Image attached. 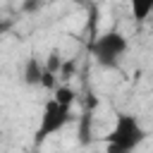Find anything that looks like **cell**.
<instances>
[{
  "label": "cell",
  "mask_w": 153,
  "mask_h": 153,
  "mask_svg": "<svg viewBox=\"0 0 153 153\" xmlns=\"http://www.w3.org/2000/svg\"><path fill=\"white\" fill-rule=\"evenodd\" d=\"M148 131L141 127L139 117L131 112H120L110 134L105 136V148L108 153H129L134 148H139L146 141Z\"/></svg>",
  "instance_id": "6da1fadb"
},
{
  "label": "cell",
  "mask_w": 153,
  "mask_h": 153,
  "mask_svg": "<svg viewBox=\"0 0 153 153\" xmlns=\"http://www.w3.org/2000/svg\"><path fill=\"white\" fill-rule=\"evenodd\" d=\"M127 48H129V41H127V36H124L122 31H117V29H108V31L98 33V36L91 41V45H88L93 60H96L100 67H105V69L120 67L122 57L127 55Z\"/></svg>",
  "instance_id": "7a4b0ae2"
},
{
  "label": "cell",
  "mask_w": 153,
  "mask_h": 153,
  "mask_svg": "<svg viewBox=\"0 0 153 153\" xmlns=\"http://www.w3.org/2000/svg\"><path fill=\"white\" fill-rule=\"evenodd\" d=\"M72 120V103H65L60 98H50L45 105H43V112H41V122L36 127V134H33V143L41 146L48 136L62 131L67 127V122Z\"/></svg>",
  "instance_id": "3957f363"
},
{
  "label": "cell",
  "mask_w": 153,
  "mask_h": 153,
  "mask_svg": "<svg viewBox=\"0 0 153 153\" xmlns=\"http://www.w3.org/2000/svg\"><path fill=\"white\" fill-rule=\"evenodd\" d=\"M45 79V62H41L36 55H29L22 67V81L26 86H43Z\"/></svg>",
  "instance_id": "277c9868"
},
{
  "label": "cell",
  "mask_w": 153,
  "mask_h": 153,
  "mask_svg": "<svg viewBox=\"0 0 153 153\" xmlns=\"http://www.w3.org/2000/svg\"><path fill=\"white\" fill-rule=\"evenodd\" d=\"M129 10L136 24H143L153 14V0H129Z\"/></svg>",
  "instance_id": "5b68a950"
},
{
  "label": "cell",
  "mask_w": 153,
  "mask_h": 153,
  "mask_svg": "<svg viewBox=\"0 0 153 153\" xmlns=\"http://www.w3.org/2000/svg\"><path fill=\"white\" fill-rule=\"evenodd\" d=\"M45 72H50V74H60L62 72V55H60V50H50L48 53V57H45Z\"/></svg>",
  "instance_id": "8992f818"
},
{
  "label": "cell",
  "mask_w": 153,
  "mask_h": 153,
  "mask_svg": "<svg viewBox=\"0 0 153 153\" xmlns=\"http://www.w3.org/2000/svg\"><path fill=\"white\" fill-rule=\"evenodd\" d=\"M74 91L69 88V86H57L55 88V98H60V100H65V103H74Z\"/></svg>",
  "instance_id": "52a82bcc"
},
{
  "label": "cell",
  "mask_w": 153,
  "mask_h": 153,
  "mask_svg": "<svg viewBox=\"0 0 153 153\" xmlns=\"http://www.w3.org/2000/svg\"><path fill=\"white\" fill-rule=\"evenodd\" d=\"M24 12H36L38 7H41V0H24Z\"/></svg>",
  "instance_id": "ba28073f"
}]
</instances>
